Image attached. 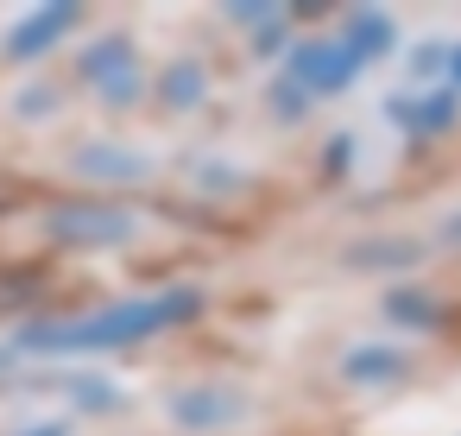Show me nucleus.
<instances>
[{"mask_svg":"<svg viewBox=\"0 0 461 436\" xmlns=\"http://www.w3.org/2000/svg\"><path fill=\"white\" fill-rule=\"evenodd\" d=\"M196 310H203L196 291H158V297H140V304L95 310L83 322H39V329H26V348H121V341L158 335V329H171Z\"/></svg>","mask_w":461,"mask_h":436,"instance_id":"f257e3e1","label":"nucleus"},{"mask_svg":"<svg viewBox=\"0 0 461 436\" xmlns=\"http://www.w3.org/2000/svg\"><path fill=\"white\" fill-rule=\"evenodd\" d=\"M45 228H51L58 241H127V234H133V222H127L121 209H58Z\"/></svg>","mask_w":461,"mask_h":436,"instance_id":"f03ea898","label":"nucleus"},{"mask_svg":"<svg viewBox=\"0 0 461 436\" xmlns=\"http://www.w3.org/2000/svg\"><path fill=\"white\" fill-rule=\"evenodd\" d=\"M354 64H360V58H354L348 45H341V51H335V45H303V51H291V70H297L310 89H341V83L354 77Z\"/></svg>","mask_w":461,"mask_h":436,"instance_id":"7ed1b4c3","label":"nucleus"},{"mask_svg":"<svg viewBox=\"0 0 461 436\" xmlns=\"http://www.w3.org/2000/svg\"><path fill=\"white\" fill-rule=\"evenodd\" d=\"M89 83H102L108 95H127V89H133V58H127V39H108L102 51H89Z\"/></svg>","mask_w":461,"mask_h":436,"instance_id":"20e7f679","label":"nucleus"},{"mask_svg":"<svg viewBox=\"0 0 461 436\" xmlns=\"http://www.w3.org/2000/svg\"><path fill=\"white\" fill-rule=\"evenodd\" d=\"M70 20H77V7H51V14H32V20H26V26L14 32V45H7V51H14V58H32V51H39V45H51V39H58V32L70 26Z\"/></svg>","mask_w":461,"mask_h":436,"instance_id":"39448f33","label":"nucleus"},{"mask_svg":"<svg viewBox=\"0 0 461 436\" xmlns=\"http://www.w3.org/2000/svg\"><path fill=\"white\" fill-rule=\"evenodd\" d=\"M240 411V392H184L177 398V417L184 423H228Z\"/></svg>","mask_w":461,"mask_h":436,"instance_id":"423d86ee","label":"nucleus"},{"mask_svg":"<svg viewBox=\"0 0 461 436\" xmlns=\"http://www.w3.org/2000/svg\"><path fill=\"white\" fill-rule=\"evenodd\" d=\"M392 373H404V360L385 354V348H360V354L348 360V379H392Z\"/></svg>","mask_w":461,"mask_h":436,"instance_id":"0eeeda50","label":"nucleus"},{"mask_svg":"<svg viewBox=\"0 0 461 436\" xmlns=\"http://www.w3.org/2000/svg\"><path fill=\"white\" fill-rule=\"evenodd\" d=\"M373 45H385V20H379V14H360V20H354V39H348V51L360 58V51H373Z\"/></svg>","mask_w":461,"mask_h":436,"instance_id":"6e6552de","label":"nucleus"},{"mask_svg":"<svg viewBox=\"0 0 461 436\" xmlns=\"http://www.w3.org/2000/svg\"><path fill=\"white\" fill-rule=\"evenodd\" d=\"M165 89H171V102H184V95H203V77L184 64V70H171V83H165Z\"/></svg>","mask_w":461,"mask_h":436,"instance_id":"1a4fd4ad","label":"nucleus"},{"mask_svg":"<svg viewBox=\"0 0 461 436\" xmlns=\"http://www.w3.org/2000/svg\"><path fill=\"white\" fill-rule=\"evenodd\" d=\"M392 316H404V322H429V304H423V297H392Z\"/></svg>","mask_w":461,"mask_h":436,"instance_id":"9d476101","label":"nucleus"},{"mask_svg":"<svg viewBox=\"0 0 461 436\" xmlns=\"http://www.w3.org/2000/svg\"><path fill=\"white\" fill-rule=\"evenodd\" d=\"M442 241H448V247H461V215H455V222H442Z\"/></svg>","mask_w":461,"mask_h":436,"instance_id":"9b49d317","label":"nucleus"},{"mask_svg":"<svg viewBox=\"0 0 461 436\" xmlns=\"http://www.w3.org/2000/svg\"><path fill=\"white\" fill-rule=\"evenodd\" d=\"M455 77H461V51H455Z\"/></svg>","mask_w":461,"mask_h":436,"instance_id":"f8f14e48","label":"nucleus"}]
</instances>
